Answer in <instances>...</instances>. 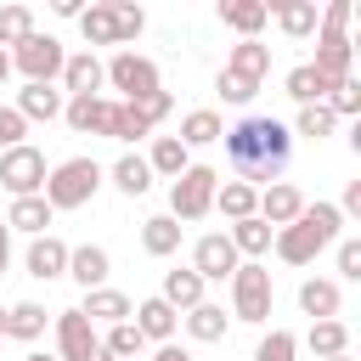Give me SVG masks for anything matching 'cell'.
Wrapping results in <instances>:
<instances>
[{"mask_svg":"<svg viewBox=\"0 0 361 361\" xmlns=\"http://www.w3.org/2000/svg\"><path fill=\"white\" fill-rule=\"evenodd\" d=\"M226 164H231V175L243 180V186H271L282 169H288V158H293V130L282 124V118H271V113H243L237 124H226Z\"/></svg>","mask_w":361,"mask_h":361,"instance_id":"1","label":"cell"},{"mask_svg":"<svg viewBox=\"0 0 361 361\" xmlns=\"http://www.w3.org/2000/svg\"><path fill=\"white\" fill-rule=\"evenodd\" d=\"M338 231H344L338 203H305V209H299V220H293V226H282V231L271 237V248H276L288 265H310L322 248H333V243H338Z\"/></svg>","mask_w":361,"mask_h":361,"instance_id":"2","label":"cell"},{"mask_svg":"<svg viewBox=\"0 0 361 361\" xmlns=\"http://www.w3.org/2000/svg\"><path fill=\"white\" fill-rule=\"evenodd\" d=\"M102 175H107V169H102L96 158H62L56 169H45V192H39V197H45L51 209H85V203L102 192Z\"/></svg>","mask_w":361,"mask_h":361,"instance_id":"3","label":"cell"},{"mask_svg":"<svg viewBox=\"0 0 361 361\" xmlns=\"http://www.w3.org/2000/svg\"><path fill=\"white\" fill-rule=\"evenodd\" d=\"M214 186H220V169H209V164H186L175 180H169V220L180 226H192V220H203L209 209H214Z\"/></svg>","mask_w":361,"mask_h":361,"instance_id":"4","label":"cell"},{"mask_svg":"<svg viewBox=\"0 0 361 361\" xmlns=\"http://www.w3.org/2000/svg\"><path fill=\"white\" fill-rule=\"evenodd\" d=\"M102 73H107V90H118V102H141V96L164 90L158 85V62L141 56V51H113L102 62Z\"/></svg>","mask_w":361,"mask_h":361,"instance_id":"5","label":"cell"},{"mask_svg":"<svg viewBox=\"0 0 361 361\" xmlns=\"http://www.w3.org/2000/svg\"><path fill=\"white\" fill-rule=\"evenodd\" d=\"M62 62H68L62 39H56V34H39V28L11 51V68L23 73V85H51V79H62Z\"/></svg>","mask_w":361,"mask_h":361,"instance_id":"6","label":"cell"},{"mask_svg":"<svg viewBox=\"0 0 361 361\" xmlns=\"http://www.w3.org/2000/svg\"><path fill=\"white\" fill-rule=\"evenodd\" d=\"M231 316L237 322H254V327L271 316V271L259 259H243L231 271Z\"/></svg>","mask_w":361,"mask_h":361,"instance_id":"7","label":"cell"},{"mask_svg":"<svg viewBox=\"0 0 361 361\" xmlns=\"http://www.w3.org/2000/svg\"><path fill=\"white\" fill-rule=\"evenodd\" d=\"M0 186L11 192V197H39L45 192V152L39 147H11V152H0Z\"/></svg>","mask_w":361,"mask_h":361,"instance_id":"8","label":"cell"},{"mask_svg":"<svg viewBox=\"0 0 361 361\" xmlns=\"http://www.w3.org/2000/svg\"><path fill=\"white\" fill-rule=\"evenodd\" d=\"M350 62H355V39L344 28H316V62L310 68L327 85H338V79H350Z\"/></svg>","mask_w":361,"mask_h":361,"instance_id":"9","label":"cell"},{"mask_svg":"<svg viewBox=\"0 0 361 361\" xmlns=\"http://www.w3.org/2000/svg\"><path fill=\"white\" fill-rule=\"evenodd\" d=\"M243 259H237V248H231V237L226 231H209V237H197V248H192V271L203 276V282H231V271H237Z\"/></svg>","mask_w":361,"mask_h":361,"instance_id":"10","label":"cell"},{"mask_svg":"<svg viewBox=\"0 0 361 361\" xmlns=\"http://www.w3.org/2000/svg\"><path fill=\"white\" fill-rule=\"evenodd\" d=\"M51 327H56V350H62L56 361H85V355L102 344V338H96V327H90V316H85L79 305H73V310H56V322H51Z\"/></svg>","mask_w":361,"mask_h":361,"instance_id":"11","label":"cell"},{"mask_svg":"<svg viewBox=\"0 0 361 361\" xmlns=\"http://www.w3.org/2000/svg\"><path fill=\"white\" fill-rule=\"evenodd\" d=\"M62 118L73 135H107L113 130V96H68Z\"/></svg>","mask_w":361,"mask_h":361,"instance_id":"12","label":"cell"},{"mask_svg":"<svg viewBox=\"0 0 361 361\" xmlns=\"http://www.w3.org/2000/svg\"><path fill=\"white\" fill-rule=\"evenodd\" d=\"M299 209H305V192L299 186H288V180H271V186H259V220L271 226V231H282V226H293L299 220Z\"/></svg>","mask_w":361,"mask_h":361,"instance_id":"13","label":"cell"},{"mask_svg":"<svg viewBox=\"0 0 361 361\" xmlns=\"http://www.w3.org/2000/svg\"><path fill=\"white\" fill-rule=\"evenodd\" d=\"M23 265H28V276H34V282H56V276H68V243L45 231V237H34V243H28Z\"/></svg>","mask_w":361,"mask_h":361,"instance_id":"14","label":"cell"},{"mask_svg":"<svg viewBox=\"0 0 361 361\" xmlns=\"http://www.w3.org/2000/svg\"><path fill=\"white\" fill-rule=\"evenodd\" d=\"M102 85H107V73H102V56L96 51H73L62 62V90L68 96H102Z\"/></svg>","mask_w":361,"mask_h":361,"instance_id":"15","label":"cell"},{"mask_svg":"<svg viewBox=\"0 0 361 361\" xmlns=\"http://www.w3.org/2000/svg\"><path fill=\"white\" fill-rule=\"evenodd\" d=\"M107 271H113V259H107V248L102 243H79V248H68V276L90 293V288H107Z\"/></svg>","mask_w":361,"mask_h":361,"instance_id":"16","label":"cell"},{"mask_svg":"<svg viewBox=\"0 0 361 361\" xmlns=\"http://www.w3.org/2000/svg\"><path fill=\"white\" fill-rule=\"evenodd\" d=\"M338 305H344V288H338L333 276L299 282V310H305L310 322H338Z\"/></svg>","mask_w":361,"mask_h":361,"instance_id":"17","label":"cell"},{"mask_svg":"<svg viewBox=\"0 0 361 361\" xmlns=\"http://www.w3.org/2000/svg\"><path fill=\"white\" fill-rule=\"evenodd\" d=\"M130 322H135V333H141L147 344H169V338H175V327H180V316H175L158 293H152V299H141V305L130 310Z\"/></svg>","mask_w":361,"mask_h":361,"instance_id":"18","label":"cell"},{"mask_svg":"<svg viewBox=\"0 0 361 361\" xmlns=\"http://www.w3.org/2000/svg\"><path fill=\"white\" fill-rule=\"evenodd\" d=\"M203 288H209V282H203V276H197L192 265H180V271H164V293H158V299H164V305H169V310L180 316V310L203 305Z\"/></svg>","mask_w":361,"mask_h":361,"instance_id":"19","label":"cell"},{"mask_svg":"<svg viewBox=\"0 0 361 361\" xmlns=\"http://www.w3.org/2000/svg\"><path fill=\"white\" fill-rule=\"evenodd\" d=\"M226 73H237V79L259 85V79L271 73V45H259V39H237V45H231V56H226Z\"/></svg>","mask_w":361,"mask_h":361,"instance_id":"20","label":"cell"},{"mask_svg":"<svg viewBox=\"0 0 361 361\" xmlns=\"http://www.w3.org/2000/svg\"><path fill=\"white\" fill-rule=\"evenodd\" d=\"M62 102H68V96H62L56 85H23L11 107H17L28 124H34V118H45V124H51V118H62Z\"/></svg>","mask_w":361,"mask_h":361,"instance_id":"21","label":"cell"},{"mask_svg":"<svg viewBox=\"0 0 361 361\" xmlns=\"http://www.w3.org/2000/svg\"><path fill=\"white\" fill-rule=\"evenodd\" d=\"M220 135H226V118H220L214 107H192V113L180 118V135H175V141L192 152V147H214Z\"/></svg>","mask_w":361,"mask_h":361,"instance_id":"22","label":"cell"},{"mask_svg":"<svg viewBox=\"0 0 361 361\" xmlns=\"http://www.w3.org/2000/svg\"><path fill=\"white\" fill-rule=\"evenodd\" d=\"M79 310L90 316V327H96V322L118 327V322H130V310H135V305H130V293H118V288H90Z\"/></svg>","mask_w":361,"mask_h":361,"instance_id":"23","label":"cell"},{"mask_svg":"<svg viewBox=\"0 0 361 361\" xmlns=\"http://www.w3.org/2000/svg\"><path fill=\"white\" fill-rule=\"evenodd\" d=\"M220 23L237 28L243 39H259V28L271 23V11H265V0H220Z\"/></svg>","mask_w":361,"mask_h":361,"instance_id":"24","label":"cell"},{"mask_svg":"<svg viewBox=\"0 0 361 361\" xmlns=\"http://www.w3.org/2000/svg\"><path fill=\"white\" fill-rule=\"evenodd\" d=\"M265 11L282 23V34H288V39H310V34H316V23H322L316 0H282V6H265Z\"/></svg>","mask_w":361,"mask_h":361,"instance_id":"25","label":"cell"},{"mask_svg":"<svg viewBox=\"0 0 361 361\" xmlns=\"http://www.w3.org/2000/svg\"><path fill=\"white\" fill-rule=\"evenodd\" d=\"M51 203L45 197H11V209H6V231H28V237H45V226H51Z\"/></svg>","mask_w":361,"mask_h":361,"instance_id":"26","label":"cell"},{"mask_svg":"<svg viewBox=\"0 0 361 361\" xmlns=\"http://www.w3.org/2000/svg\"><path fill=\"white\" fill-rule=\"evenodd\" d=\"M226 237H231L237 259H259V254H271V237H276V231H271V226H265L259 214H248V220H237V226H231Z\"/></svg>","mask_w":361,"mask_h":361,"instance_id":"27","label":"cell"},{"mask_svg":"<svg viewBox=\"0 0 361 361\" xmlns=\"http://www.w3.org/2000/svg\"><path fill=\"white\" fill-rule=\"evenodd\" d=\"M45 327H51V316H45V305H34V299H17V305L6 310V338H23V344H34Z\"/></svg>","mask_w":361,"mask_h":361,"instance_id":"28","label":"cell"},{"mask_svg":"<svg viewBox=\"0 0 361 361\" xmlns=\"http://www.w3.org/2000/svg\"><path fill=\"white\" fill-rule=\"evenodd\" d=\"M107 175H113V186H118L124 197H147V192H152V169H147V158H141V152H124Z\"/></svg>","mask_w":361,"mask_h":361,"instance_id":"29","label":"cell"},{"mask_svg":"<svg viewBox=\"0 0 361 361\" xmlns=\"http://www.w3.org/2000/svg\"><path fill=\"white\" fill-rule=\"evenodd\" d=\"M214 209L237 226V220H248V214L259 209V192H254V186H243V180H220V186H214Z\"/></svg>","mask_w":361,"mask_h":361,"instance_id":"30","label":"cell"},{"mask_svg":"<svg viewBox=\"0 0 361 361\" xmlns=\"http://www.w3.org/2000/svg\"><path fill=\"white\" fill-rule=\"evenodd\" d=\"M180 231H186V226H175L169 214H147V220H141V248H147L152 259H164V254L180 248Z\"/></svg>","mask_w":361,"mask_h":361,"instance_id":"31","label":"cell"},{"mask_svg":"<svg viewBox=\"0 0 361 361\" xmlns=\"http://www.w3.org/2000/svg\"><path fill=\"white\" fill-rule=\"evenodd\" d=\"M180 322H186V333H192L197 344H220V338H226V305H209V299H203V305H192Z\"/></svg>","mask_w":361,"mask_h":361,"instance_id":"32","label":"cell"},{"mask_svg":"<svg viewBox=\"0 0 361 361\" xmlns=\"http://www.w3.org/2000/svg\"><path fill=\"white\" fill-rule=\"evenodd\" d=\"M282 85H288V96H293L299 107H316V102H327V90H333V85H327V79H322V73H316L310 62L288 68V79H282Z\"/></svg>","mask_w":361,"mask_h":361,"instance_id":"33","label":"cell"},{"mask_svg":"<svg viewBox=\"0 0 361 361\" xmlns=\"http://www.w3.org/2000/svg\"><path fill=\"white\" fill-rule=\"evenodd\" d=\"M186 164H192V152H186V147H180L175 135H152V152H147V169H152V175L175 180V175H180Z\"/></svg>","mask_w":361,"mask_h":361,"instance_id":"34","label":"cell"},{"mask_svg":"<svg viewBox=\"0 0 361 361\" xmlns=\"http://www.w3.org/2000/svg\"><path fill=\"white\" fill-rule=\"evenodd\" d=\"M305 344H310L316 361H327V355H350V327H344V322H310Z\"/></svg>","mask_w":361,"mask_h":361,"instance_id":"35","label":"cell"},{"mask_svg":"<svg viewBox=\"0 0 361 361\" xmlns=\"http://www.w3.org/2000/svg\"><path fill=\"white\" fill-rule=\"evenodd\" d=\"M79 34H85V51H96V45H118V39H113V6H107V0L85 6V11H79Z\"/></svg>","mask_w":361,"mask_h":361,"instance_id":"36","label":"cell"},{"mask_svg":"<svg viewBox=\"0 0 361 361\" xmlns=\"http://www.w3.org/2000/svg\"><path fill=\"white\" fill-rule=\"evenodd\" d=\"M102 350H107L113 361H141V350H147V338L135 333V322H118V327H107V338H102Z\"/></svg>","mask_w":361,"mask_h":361,"instance_id":"37","label":"cell"},{"mask_svg":"<svg viewBox=\"0 0 361 361\" xmlns=\"http://www.w3.org/2000/svg\"><path fill=\"white\" fill-rule=\"evenodd\" d=\"M34 34V11L28 6H0V51H17Z\"/></svg>","mask_w":361,"mask_h":361,"instance_id":"38","label":"cell"},{"mask_svg":"<svg viewBox=\"0 0 361 361\" xmlns=\"http://www.w3.org/2000/svg\"><path fill=\"white\" fill-rule=\"evenodd\" d=\"M107 6H113V39H118V45L141 39V28H147V11H141V6H130V0H107Z\"/></svg>","mask_w":361,"mask_h":361,"instance_id":"39","label":"cell"},{"mask_svg":"<svg viewBox=\"0 0 361 361\" xmlns=\"http://www.w3.org/2000/svg\"><path fill=\"white\" fill-rule=\"evenodd\" d=\"M107 135H113V141H147V135H152V124H147L130 102H113V130H107Z\"/></svg>","mask_w":361,"mask_h":361,"instance_id":"40","label":"cell"},{"mask_svg":"<svg viewBox=\"0 0 361 361\" xmlns=\"http://www.w3.org/2000/svg\"><path fill=\"white\" fill-rule=\"evenodd\" d=\"M254 361H299V338L288 327H271L259 344H254Z\"/></svg>","mask_w":361,"mask_h":361,"instance_id":"41","label":"cell"},{"mask_svg":"<svg viewBox=\"0 0 361 361\" xmlns=\"http://www.w3.org/2000/svg\"><path fill=\"white\" fill-rule=\"evenodd\" d=\"M322 107H327L333 118H355V113H361V85H355V73H350V79H338V85L327 90V102H322Z\"/></svg>","mask_w":361,"mask_h":361,"instance_id":"42","label":"cell"},{"mask_svg":"<svg viewBox=\"0 0 361 361\" xmlns=\"http://www.w3.org/2000/svg\"><path fill=\"white\" fill-rule=\"evenodd\" d=\"M333 124H338V118H333V113L316 102V107H299V118H293V135H305V141H327V135H333Z\"/></svg>","mask_w":361,"mask_h":361,"instance_id":"43","label":"cell"},{"mask_svg":"<svg viewBox=\"0 0 361 361\" xmlns=\"http://www.w3.org/2000/svg\"><path fill=\"white\" fill-rule=\"evenodd\" d=\"M214 90H220V96H226L231 107H248V102L259 96V85H248V79H237V73H226V68L214 73Z\"/></svg>","mask_w":361,"mask_h":361,"instance_id":"44","label":"cell"},{"mask_svg":"<svg viewBox=\"0 0 361 361\" xmlns=\"http://www.w3.org/2000/svg\"><path fill=\"white\" fill-rule=\"evenodd\" d=\"M23 135H28V118H23L17 107H6V102H0V152L23 147Z\"/></svg>","mask_w":361,"mask_h":361,"instance_id":"45","label":"cell"},{"mask_svg":"<svg viewBox=\"0 0 361 361\" xmlns=\"http://www.w3.org/2000/svg\"><path fill=\"white\" fill-rule=\"evenodd\" d=\"M130 107H135V113H141V118H147V124L158 130V124L169 118V107H175V96H169V90H152V96H141V102H130Z\"/></svg>","mask_w":361,"mask_h":361,"instance_id":"46","label":"cell"},{"mask_svg":"<svg viewBox=\"0 0 361 361\" xmlns=\"http://www.w3.org/2000/svg\"><path fill=\"white\" fill-rule=\"evenodd\" d=\"M338 276L361 282V237H338Z\"/></svg>","mask_w":361,"mask_h":361,"instance_id":"47","label":"cell"},{"mask_svg":"<svg viewBox=\"0 0 361 361\" xmlns=\"http://www.w3.org/2000/svg\"><path fill=\"white\" fill-rule=\"evenodd\" d=\"M350 17H355V6H350V0H333V6L322 11L316 28H344V34H350Z\"/></svg>","mask_w":361,"mask_h":361,"instance_id":"48","label":"cell"},{"mask_svg":"<svg viewBox=\"0 0 361 361\" xmlns=\"http://www.w3.org/2000/svg\"><path fill=\"white\" fill-rule=\"evenodd\" d=\"M338 214L350 220V214H361V180H350L344 186V197H338Z\"/></svg>","mask_w":361,"mask_h":361,"instance_id":"49","label":"cell"},{"mask_svg":"<svg viewBox=\"0 0 361 361\" xmlns=\"http://www.w3.org/2000/svg\"><path fill=\"white\" fill-rule=\"evenodd\" d=\"M152 361H192V350H180V344L169 338V344H158V355H152Z\"/></svg>","mask_w":361,"mask_h":361,"instance_id":"50","label":"cell"},{"mask_svg":"<svg viewBox=\"0 0 361 361\" xmlns=\"http://www.w3.org/2000/svg\"><path fill=\"white\" fill-rule=\"evenodd\" d=\"M6 265H11V231H6V220H0V276H6Z\"/></svg>","mask_w":361,"mask_h":361,"instance_id":"51","label":"cell"},{"mask_svg":"<svg viewBox=\"0 0 361 361\" xmlns=\"http://www.w3.org/2000/svg\"><path fill=\"white\" fill-rule=\"evenodd\" d=\"M11 79V51H0V85Z\"/></svg>","mask_w":361,"mask_h":361,"instance_id":"52","label":"cell"},{"mask_svg":"<svg viewBox=\"0 0 361 361\" xmlns=\"http://www.w3.org/2000/svg\"><path fill=\"white\" fill-rule=\"evenodd\" d=\"M85 361H113V355H107V350H102V344H96V350H90V355H85Z\"/></svg>","mask_w":361,"mask_h":361,"instance_id":"53","label":"cell"},{"mask_svg":"<svg viewBox=\"0 0 361 361\" xmlns=\"http://www.w3.org/2000/svg\"><path fill=\"white\" fill-rule=\"evenodd\" d=\"M0 338H6V310H0Z\"/></svg>","mask_w":361,"mask_h":361,"instance_id":"54","label":"cell"},{"mask_svg":"<svg viewBox=\"0 0 361 361\" xmlns=\"http://www.w3.org/2000/svg\"><path fill=\"white\" fill-rule=\"evenodd\" d=\"M28 361H56V355H28Z\"/></svg>","mask_w":361,"mask_h":361,"instance_id":"55","label":"cell"},{"mask_svg":"<svg viewBox=\"0 0 361 361\" xmlns=\"http://www.w3.org/2000/svg\"><path fill=\"white\" fill-rule=\"evenodd\" d=\"M327 361H350V355H327Z\"/></svg>","mask_w":361,"mask_h":361,"instance_id":"56","label":"cell"}]
</instances>
